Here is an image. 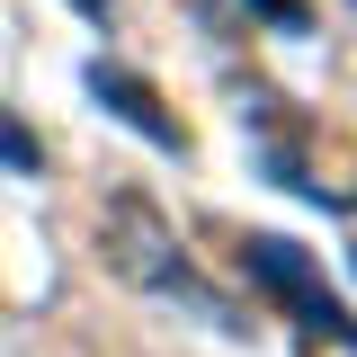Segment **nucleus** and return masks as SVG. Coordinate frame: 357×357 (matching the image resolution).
I'll return each instance as SVG.
<instances>
[{"instance_id": "7ed1b4c3", "label": "nucleus", "mask_w": 357, "mask_h": 357, "mask_svg": "<svg viewBox=\"0 0 357 357\" xmlns=\"http://www.w3.org/2000/svg\"><path fill=\"white\" fill-rule=\"evenodd\" d=\"M81 81H89V98H98V107H107L126 134H143L152 152H188V126L161 107V89L143 81V72H126V63H89Z\"/></svg>"}, {"instance_id": "39448f33", "label": "nucleus", "mask_w": 357, "mask_h": 357, "mask_svg": "<svg viewBox=\"0 0 357 357\" xmlns=\"http://www.w3.org/2000/svg\"><path fill=\"white\" fill-rule=\"evenodd\" d=\"M72 9H81L89 27H107V9H116V0H72Z\"/></svg>"}, {"instance_id": "f257e3e1", "label": "nucleus", "mask_w": 357, "mask_h": 357, "mask_svg": "<svg viewBox=\"0 0 357 357\" xmlns=\"http://www.w3.org/2000/svg\"><path fill=\"white\" fill-rule=\"evenodd\" d=\"M98 250H107V268H116V277H134L143 295H161V304H188L197 321H215V331H241V312H232L215 286L197 277V268L178 259L170 223L152 215L143 197H116V206H107V223H98Z\"/></svg>"}, {"instance_id": "f03ea898", "label": "nucleus", "mask_w": 357, "mask_h": 357, "mask_svg": "<svg viewBox=\"0 0 357 357\" xmlns=\"http://www.w3.org/2000/svg\"><path fill=\"white\" fill-rule=\"evenodd\" d=\"M241 268H250L259 295H277V304L295 312L304 340H340V349H357V312L331 295V277H321L312 250H295L286 232H250V241H241Z\"/></svg>"}, {"instance_id": "20e7f679", "label": "nucleus", "mask_w": 357, "mask_h": 357, "mask_svg": "<svg viewBox=\"0 0 357 357\" xmlns=\"http://www.w3.org/2000/svg\"><path fill=\"white\" fill-rule=\"evenodd\" d=\"M0 161H9V170H27V178L45 170V152H36V134H27V126H9V116H0Z\"/></svg>"}]
</instances>
